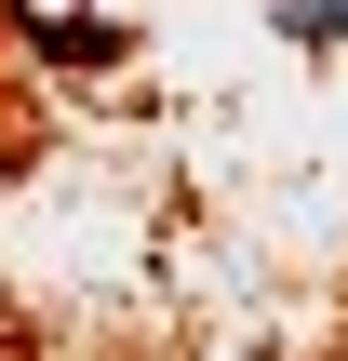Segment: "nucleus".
<instances>
[{"label": "nucleus", "instance_id": "1", "mask_svg": "<svg viewBox=\"0 0 348 361\" xmlns=\"http://www.w3.org/2000/svg\"><path fill=\"white\" fill-rule=\"evenodd\" d=\"M268 13H282V40H308V54L348 40V0H268Z\"/></svg>", "mask_w": 348, "mask_h": 361}]
</instances>
